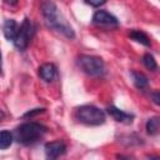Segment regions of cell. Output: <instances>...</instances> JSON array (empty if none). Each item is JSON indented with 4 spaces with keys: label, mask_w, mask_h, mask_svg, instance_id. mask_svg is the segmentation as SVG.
Here are the masks:
<instances>
[{
    "label": "cell",
    "mask_w": 160,
    "mask_h": 160,
    "mask_svg": "<svg viewBox=\"0 0 160 160\" xmlns=\"http://www.w3.org/2000/svg\"><path fill=\"white\" fill-rule=\"evenodd\" d=\"M31 35H32V25H31V21L25 18L21 26L19 28L18 30V34L14 39V45L19 49V50H24L28 48L29 45V41L31 39Z\"/></svg>",
    "instance_id": "5"
},
{
    "label": "cell",
    "mask_w": 160,
    "mask_h": 160,
    "mask_svg": "<svg viewBox=\"0 0 160 160\" xmlns=\"http://www.w3.org/2000/svg\"><path fill=\"white\" fill-rule=\"evenodd\" d=\"M12 144V134L8 130H2L0 131V149H8L10 148V145Z\"/></svg>",
    "instance_id": "14"
},
{
    "label": "cell",
    "mask_w": 160,
    "mask_h": 160,
    "mask_svg": "<svg viewBox=\"0 0 160 160\" xmlns=\"http://www.w3.org/2000/svg\"><path fill=\"white\" fill-rule=\"evenodd\" d=\"M0 70H1V56H0Z\"/></svg>",
    "instance_id": "21"
},
{
    "label": "cell",
    "mask_w": 160,
    "mask_h": 160,
    "mask_svg": "<svg viewBox=\"0 0 160 160\" xmlns=\"http://www.w3.org/2000/svg\"><path fill=\"white\" fill-rule=\"evenodd\" d=\"M79 68L90 76H99L105 70V64L101 58L94 55H80L78 58Z\"/></svg>",
    "instance_id": "4"
},
{
    "label": "cell",
    "mask_w": 160,
    "mask_h": 160,
    "mask_svg": "<svg viewBox=\"0 0 160 160\" xmlns=\"http://www.w3.org/2000/svg\"><path fill=\"white\" fill-rule=\"evenodd\" d=\"M146 132L149 135H156L159 132V129H160V120L158 116H154V118H150L148 121H146Z\"/></svg>",
    "instance_id": "13"
},
{
    "label": "cell",
    "mask_w": 160,
    "mask_h": 160,
    "mask_svg": "<svg viewBox=\"0 0 160 160\" xmlns=\"http://www.w3.org/2000/svg\"><path fill=\"white\" fill-rule=\"evenodd\" d=\"M40 10H41V15L48 28L58 32H61L68 39L75 38V32L72 28L69 25V22L62 16V14L59 11L56 4L52 0H42L40 5Z\"/></svg>",
    "instance_id": "1"
},
{
    "label": "cell",
    "mask_w": 160,
    "mask_h": 160,
    "mask_svg": "<svg viewBox=\"0 0 160 160\" xmlns=\"http://www.w3.org/2000/svg\"><path fill=\"white\" fill-rule=\"evenodd\" d=\"M108 112L109 115L112 116V119L118 122H122V124H131L132 122V119H134V115L131 114H128L115 106H109L108 108Z\"/></svg>",
    "instance_id": "8"
},
{
    "label": "cell",
    "mask_w": 160,
    "mask_h": 160,
    "mask_svg": "<svg viewBox=\"0 0 160 160\" xmlns=\"http://www.w3.org/2000/svg\"><path fill=\"white\" fill-rule=\"evenodd\" d=\"M46 132V128L38 122H25L21 124L15 130V138L18 142L22 145H32L39 141L44 134Z\"/></svg>",
    "instance_id": "2"
},
{
    "label": "cell",
    "mask_w": 160,
    "mask_h": 160,
    "mask_svg": "<svg viewBox=\"0 0 160 160\" xmlns=\"http://www.w3.org/2000/svg\"><path fill=\"white\" fill-rule=\"evenodd\" d=\"M131 76H132V81H134V85L138 88V89H145L149 84V80L148 78L142 74V72H139V71H131Z\"/></svg>",
    "instance_id": "12"
},
{
    "label": "cell",
    "mask_w": 160,
    "mask_h": 160,
    "mask_svg": "<svg viewBox=\"0 0 160 160\" xmlns=\"http://www.w3.org/2000/svg\"><path fill=\"white\" fill-rule=\"evenodd\" d=\"M142 62H144V65H145V68L148 70L155 71L158 69V62H156L155 58L151 54H145L144 58H142Z\"/></svg>",
    "instance_id": "15"
},
{
    "label": "cell",
    "mask_w": 160,
    "mask_h": 160,
    "mask_svg": "<svg viewBox=\"0 0 160 160\" xmlns=\"http://www.w3.org/2000/svg\"><path fill=\"white\" fill-rule=\"evenodd\" d=\"M92 22L99 26H110V28L119 25L118 19L110 12L104 11V10H99L92 15Z\"/></svg>",
    "instance_id": "6"
},
{
    "label": "cell",
    "mask_w": 160,
    "mask_h": 160,
    "mask_svg": "<svg viewBox=\"0 0 160 160\" xmlns=\"http://www.w3.org/2000/svg\"><path fill=\"white\" fill-rule=\"evenodd\" d=\"M45 154L49 159H56L66 151V145L62 141H51L45 144Z\"/></svg>",
    "instance_id": "7"
},
{
    "label": "cell",
    "mask_w": 160,
    "mask_h": 160,
    "mask_svg": "<svg viewBox=\"0 0 160 160\" xmlns=\"http://www.w3.org/2000/svg\"><path fill=\"white\" fill-rule=\"evenodd\" d=\"M2 118H4V112H2V111H1V110H0V120H1V119H2Z\"/></svg>",
    "instance_id": "20"
},
{
    "label": "cell",
    "mask_w": 160,
    "mask_h": 160,
    "mask_svg": "<svg viewBox=\"0 0 160 160\" xmlns=\"http://www.w3.org/2000/svg\"><path fill=\"white\" fill-rule=\"evenodd\" d=\"M56 75V68L51 62H45L39 68V76L45 82H51Z\"/></svg>",
    "instance_id": "9"
},
{
    "label": "cell",
    "mask_w": 160,
    "mask_h": 160,
    "mask_svg": "<svg viewBox=\"0 0 160 160\" xmlns=\"http://www.w3.org/2000/svg\"><path fill=\"white\" fill-rule=\"evenodd\" d=\"M18 30H19V26L16 24V21L14 19H8L5 22H4V26H2V31H4V35L8 40L10 41H14L16 34H18Z\"/></svg>",
    "instance_id": "10"
},
{
    "label": "cell",
    "mask_w": 160,
    "mask_h": 160,
    "mask_svg": "<svg viewBox=\"0 0 160 160\" xmlns=\"http://www.w3.org/2000/svg\"><path fill=\"white\" fill-rule=\"evenodd\" d=\"M151 99H152L155 105H159L160 104V94H159V91H154L151 94Z\"/></svg>",
    "instance_id": "18"
},
{
    "label": "cell",
    "mask_w": 160,
    "mask_h": 160,
    "mask_svg": "<svg viewBox=\"0 0 160 160\" xmlns=\"http://www.w3.org/2000/svg\"><path fill=\"white\" fill-rule=\"evenodd\" d=\"M75 119L86 125H101L105 121V112L94 105H82L75 110Z\"/></svg>",
    "instance_id": "3"
},
{
    "label": "cell",
    "mask_w": 160,
    "mask_h": 160,
    "mask_svg": "<svg viewBox=\"0 0 160 160\" xmlns=\"http://www.w3.org/2000/svg\"><path fill=\"white\" fill-rule=\"evenodd\" d=\"M45 111V109H32V110H30V111H28V112H25L24 114V118H32V116H36V115H39V114H42Z\"/></svg>",
    "instance_id": "16"
},
{
    "label": "cell",
    "mask_w": 160,
    "mask_h": 160,
    "mask_svg": "<svg viewBox=\"0 0 160 160\" xmlns=\"http://www.w3.org/2000/svg\"><path fill=\"white\" fill-rule=\"evenodd\" d=\"M4 1L9 5H16L18 4V0H4Z\"/></svg>",
    "instance_id": "19"
},
{
    "label": "cell",
    "mask_w": 160,
    "mask_h": 160,
    "mask_svg": "<svg viewBox=\"0 0 160 160\" xmlns=\"http://www.w3.org/2000/svg\"><path fill=\"white\" fill-rule=\"evenodd\" d=\"M88 5L92 6V8H98V6H101L106 2V0H84Z\"/></svg>",
    "instance_id": "17"
},
{
    "label": "cell",
    "mask_w": 160,
    "mask_h": 160,
    "mask_svg": "<svg viewBox=\"0 0 160 160\" xmlns=\"http://www.w3.org/2000/svg\"><path fill=\"white\" fill-rule=\"evenodd\" d=\"M129 36H130L132 40H135L136 42H140V44H142V45H145V46H150V45H151L150 38H149L144 31H141V30H131L130 34H129Z\"/></svg>",
    "instance_id": "11"
}]
</instances>
